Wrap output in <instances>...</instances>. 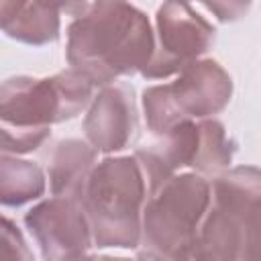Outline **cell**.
<instances>
[{
  "label": "cell",
  "instance_id": "cell-2",
  "mask_svg": "<svg viewBox=\"0 0 261 261\" xmlns=\"http://www.w3.org/2000/svg\"><path fill=\"white\" fill-rule=\"evenodd\" d=\"M192 259H261L259 167H228L212 177V198Z\"/></svg>",
  "mask_w": 261,
  "mask_h": 261
},
{
  "label": "cell",
  "instance_id": "cell-11",
  "mask_svg": "<svg viewBox=\"0 0 261 261\" xmlns=\"http://www.w3.org/2000/svg\"><path fill=\"white\" fill-rule=\"evenodd\" d=\"M47 190L43 169L18 155L2 153L0 159V202L2 206H22L39 200Z\"/></svg>",
  "mask_w": 261,
  "mask_h": 261
},
{
  "label": "cell",
  "instance_id": "cell-3",
  "mask_svg": "<svg viewBox=\"0 0 261 261\" xmlns=\"http://www.w3.org/2000/svg\"><path fill=\"white\" fill-rule=\"evenodd\" d=\"M98 249H137L141 243L147 179L135 155L98 161L80 192Z\"/></svg>",
  "mask_w": 261,
  "mask_h": 261
},
{
  "label": "cell",
  "instance_id": "cell-18",
  "mask_svg": "<svg viewBox=\"0 0 261 261\" xmlns=\"http://www.w3.org/2000/svg\"><path fill=\"white\" fill-rule=\"evenodd\" d=\"M24 4H27V0H0V20H2V24L8 22Z\"/></svg>",
  "mask_w": 261,
  "mask_h": 261
},
{
  "label": "cell",
  "instance_id": "cell-13",
  "mask_svg": "<svg viewBox=\"0 0 261 261\" xmlns=\"http://www.w3.org/2000/svg\"><path fill=\"white\" fill-rule=\"evenodd\" d=\"M61 12L37 2L27 0V4L8 20L2 24V31L6 37L27 43V45H47L59 39L61 29Z\"/></svg>",
  "mask_w": 261,
  "mask_h": 261
},
{
  "label": "cell",
  "instance_id": "cell-16",
  "mask_svg": "<svg viewBox=\"0 0 261 261\" xmlns=\"http://www.w3.org/2000/svg\"><path fill=\"white\" fill-rule=\"evenodd\" d=\"M198 2H202L220 22H234L249 12L253 0H198Z\"/></svg>",
  "mask_w": 261,
  "mask_h": 261
},
{
  "label": "cell",
  "instance_id": "cell-5",
  "mask_svg": "<svg viewBox=\"0 0 261 261\" xmlns=\"http://www.w3.org/2000/svg\"><path fill=\"white\" fill-rule=\"evenodd\" d=\"M61 106L53 77L16 75L0 88L2 153L24 155L39 149L51 137V124L59 120Z\"/></svg>",
  "mask_w": 261,
  "mask_h": 261
},
{
  "label": "cell",
  "instance_id": "cell-6",
  "mask_svg": "<svg viewBox=\"0 0 261 261\" xmlns=\"http://www.w3.org/2000/svg\"><path fill=\"white\" fill-rule=\"evenodd\" d=\"M216 29L186 0H165L155 14V49L141 75L165 80L198 61L214 43Z\"/></svg>",
  "mask_w": 261,
  "mask_h": 261
},
{
  "label": "cell",
  "instance_id": "cell-10",
  "mask_svg": "<svg viewBox=\"0 0 261 261\" xmlns=\"http://www.w3.org/2000/svg\"><path fill=\"white\" fill-rule=\"evenodd\" d=\"M98 149L88 141L65 139L59 141L51 153L47 165L49 190L53 196H69L80 198L84 181L88 179L92 167L96 165Z\"/></svg>",
  "mask_w": 261,
  "mask_h": 261
},
{
  "label": "cell",
  "instance_id": "cell-9",
  "mask_svg": "<svg viewBox=\"0 0 261 261\" xmlns=\"http://www.w3.org/2000/svg\"><path fill=\"white\" fill-rule=\"evenodd\" d=\"M175 112L184 120H202L222 112L232 96L228 71L214 59H198L165 84Z\"/></svg>",
  "mask_w": 261,
  "mask_h": 261
},
{
  "label": "cell",
  "instance_id": "cell-17",
  "mask_svg": "<svg viewBox=\"0 0 261 261\" xmlns=\"http://www.w3.org/2000/svg\"><path fill=\"white\" fill-rule=\"evenodd\" d=\"M57 12H65L71 16H80L88 8V0H37Z\"/></svg>",
  "mask_w": 261,
  "mask_h": 261
},
{
  "label": "cell",
  "instance_id": "cell-14",
  "mask_svg": "<svg viewBox=\"0 0 261 261\" xmlns=\"http://www.w3.org/2000/svg\"><path fill=\"white\" fill-rule=\"evenodd\" d=\"M51 77H53V84H55L57 96H59V106H61L59 120L61 122L75 118L82 110H86L90 106L92 98L96 96L94 90L98 86L73 67L63 69V71H59Z\"/></svg>",
  "mask_w": 261,
  "mask_h": 261
},
{
  "label": "cell",
  "instance_id": "cell-12",
  "mask_svg": "<svg viewBox=\"0 0 261 261\" xmlns=\"http://www.w3.org/2000/svg\"><path fill=\"white\" fill-rule=\"evenodd\" d=\"M198 151L190 167L202 175L216 177L230 167L232 157L237 153V141L214 116L198 120Z\"/></svg>",
  "mask_w": 261,
  "mask_h": 261
},
{
  "label": "cell",
  "instance_id": "cell-4",
  "mask_svg": "<svg viewBox=\"0 0 261 261\" xmlns=\"http://www.w3.org/2000/svg\"><path fill=\"white\" fill-rule=\"evenodd\" d=\"M210 198L212 181L198 171L175 173L149 188L137 255L141 259H192Z\"/></svg>",
  "mask_w": 261,
  "mask_h": 261
},
{
  "label": "cell",
  "instance_id": "cell-19",
  "mask_svg": "<svg viewBox=\"0 0 261 261\" xmlns=\"http://www.w3.org/2000/svg\"><path fill=\"white\" fill-rule=\"evenodd\" d=\"M186 2H190V0H186Z\"/></svg>",
  "mask_w": 261,
  "mask_h": 261
},
{
  "label": "cell",
  "instance_id": "cell-1",
  "mask_svg": "<svg viewBox=\"0 0 261 261\" xmlns=\"http://www.w3.org/2000/svg\"><path fill=\"white\" fill-rule=\"evenodd\" d=\"M155 49V33L128 0H94L67 27V63L96 86L141 73Z\"/></svg>",
  "mask_w": 261,
  "mask_h": 261
},
{
  "label": "cell",
  "instance_id": "cell-8",
  "mask_svg": "<svg viewBox=\"0 0 261 261\" xmlns=\"http://www.w3.org/2000/svg\"><path fill=\"white\" fill-rule=\"evenodd\" d=\"M84 133L100 153H118L139 135V116L133 88L108 84L92 98L84 116Z\"/></svg>",
  "mask_w": 261,
  "mask_h": 261
},
{
  "label": "cell",
  "instance_id": "cell-7",
  "mask_svg": "<svg viewBox=\"0 0 261 261\" xmlns=\"http://www.w3.org/2000/svg\"><path fill=\"white\" fill-rule=\"evenodd\" d=\"M24 224L35 239L41 257L49 261L80 259L94 245L92 228L80 200L51 196L24 214Z\"/></svg>",
  "mask_w": 261,
  "mask_h": 261
},
{
  "label": "cell",
  "instance_id": "cell-15",
  "mask_svg": "<svg viewBox=\"0 0 261 261\" xmlns=\"http://www.w3.org/2000/svg\"><path fill=\"white\" fill-rule=\"evenodd\" d=\"M2 257L4 259H16V261H31L33 259V251L27 247V241L22 237V232L18 230V226L4 216L2 218Z\"/></svg>",
  "mask_w": 261,
  "mask_h": 261
}]
</instances>
